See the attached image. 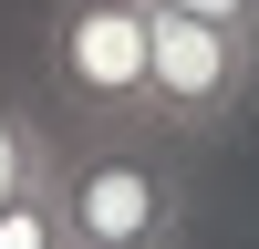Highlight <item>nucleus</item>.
Returning a JSON list of instances; mask_svg holds the SVG:
<instances>
[{
	"label": "nucleus",
	"instance_id": "1",
	"mask_svg": "<svg viewBox=\"0 0 259 249\" xmlns=\"http://www.w3.org/2000/svg\"><path fill=\"white\" fill-rule=\"evenodd\" d=\"M52 187H62V218H73V249H177V228H187L177 166L145 156V145H124V135L62 145Z\"/></svg>",
	"mask_w": 259,
	"mask_h": 249
},
{
	"label": "nucleus",
	"instance_id": "2",
	"mask_svg": "<svg viewBox=\"0 0 259 249\" xmlns=\"http://www.w3.org/2000/svg\"><path fill=\"white\" fill-rule=\"evenodd\" d=\"M259 94V31H218L156 0V83H145V124L166 135H218Z\"/></svg>",
	"mask_w": 259,
	"mask_h": 249
},
{
	"label": "nucleus",
	"instance_id": "3",
	"mask_svg": "<svg viewBox=\"0 0 259 249\" xmlns=\"http://www.w3.org/2000/svg\"><path fill=\"white\" fill-rule=\"evenodd\" d=\"M52 83L104 124H145L156 83V0H62L52 11Z\"/></svg>",
	"mask_w": 259,
	"mask_h": 249
},
{
	"label": "nucleus",
	"instance_id": "4",
	"mask_svg": "<svg viewBox=\"0 0 259 249\" xmlns=\"http://www.w3.org/2000/svg\"><path fill=\"white\" fill-rule=\"evenodd\" d=\"M52 156H62V145L41 135V114H31L21 94H0V208H11L31 177H52Z\"/></svg>",
	"mask_w": 259,
	"mask_h": 249
},
{
	"label": "nucleus",
	"instance_id": "5",
	"mask_svg": "<svg viewBox=\"0 0 259 249\" xmlns=\"http://www.w3.org/2000/svg\"><path fill=\"white\" fill-rule=\"evenodd\" d=\"M0 249H73V218H62V187L31 177L11 208H0Z\"/></svg>",
	"mask_w": 259,
	"mask_h": 249
},
{
	"label": "nucleus",
	"instance_id": "6",
	"mask_svg": "<svg viewBox=\"0 0 259 249\" xmlns=\"http://www.w3.org/2000/svg\"><path fill=\"white\" fill-rule=\"evenodd\" d=\"M187 21H218V31H259V0H166Z\"/></svg>",
	"mask_w": 259,
	"mask_h": 249
}]
</instances>
